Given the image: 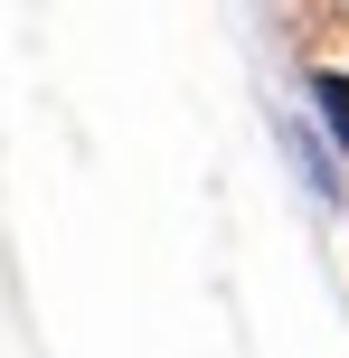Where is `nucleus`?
<instances>
[{
    "label": "nucleus",
    "mask_w": 349,
    "mask_h": 358,
    "mask_svg": "<svg viewBox=\"0 0 349 358\" xmlns=\"http://www.w3.org/2000/svg\"><path fill=\"white\" fill-rule=\"evenodd\" d=\"M312 94H321V123H331L340 151H349V76H312Z\"/></svg>",
    "instance_id": "obj_1"
}]
</instances>
